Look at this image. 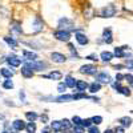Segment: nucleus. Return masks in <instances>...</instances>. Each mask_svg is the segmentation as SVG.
<instances>
[{"label": "nucleus", "instance_id": "nucleus-23", "mask_svg": "<svg viewBox=\"0 0 133 133\" xmlns=\"http://www.w3.org/2000/svg\"><path fill=\"white\" fill-rule=\"evenodd\" d=\"M4 41L7 43V44H9L12 48H16L17 47V41L14 39V37H9V36H7V37H4Z\"/></svg>", "mask_w": 133, "mask_h": 133}, {"label": "nucleus", "instance_id": "nucleus-1", "mask_svg": "<svg viewBox=\"0 0 133 133\" xmlns=\"http://www.w3.org/2000/svg\"><path fill=\"white\" fill-rule=\"evenodd\" d=\"M100 15H101V17H113L116 15V7L113 4H108L100 11Z\"/></svg>", "mask_w": 133, "mask_h": 133}, {"label": "nucleus", "instance_id": "nucleus-14", "mask_svg": "<svg viewBox=\"0 0 133 133\" xmlns=\"http://www.w3.org/2000/svg\"><path fill=\"white\" fill-rule=\"evenodd\" d=\"M23 56L25 57V60H29V61H36L39 59V56L36 53H33V52H28V51H24L23 52Z\"/></svg>", "mask_w": 133, "mask_h": 133}, {"label": "nucleus", "instance_id": "nucleus-16", "mask_svg": "<svg viewBox=\"0 0 133 133\" xmlns=\"http://www.w3.org/2000/svg\"><path fill=\"white\" fill-rule=\"evenodd\" d=\"M87 88H88V84L85 81H83V80H77L76 81V89H77V92H81L83 93Z\"/></svg>", "mask_w": 133, "mask_h": 133}, {"label": "nucleus", "instance_id": "nucleus-45", "mask_svg": "<svg viewBox=\"0 0 133 133\" xmlns=\"http://www.w3.org/2000/svg\"><path fill=\"white\" fill-rule=\"evenodd\" d=\"M41 121H44V123H47V121H48V116L47 115H41Z\"/></svg>", "mask_w": 133, "mask_h": 133}, {"label": "nucleus", "instance_id": "nucleus-20", "mask_svg": "<svg viewBox=\"0 0 133 133\" xmlns=\"http://www.w3.org/2000/svg\"><path fill=\"white\" fill-rule=\"evenodd\" d=\"M72 100H75L73 95H63V96L56 98V101L57 103H63V101H72Z\"/></svg>", "mask_w": 133, "mask_h": 133}, {"label": "nucleus", "instance_id": "nucleus-2", "mask_svg": "<svg viewBox=\"0 0 133 133\" xmlns=\"http://www.w3.org/2000/svg\"><path fill=\"white\" fill-rule=\"evenodd\" d=\"M25 65L29 69H33V71H43L47 66V64L44 61H37V60L36 61H28V63H25Z\"/></svg>", "mask_w": 133, "mask_h": 133}, {"label": "nucleus", "instance_id": "nucleus-28", "mask_svg": "<svg viewBox=\"0 0 133 133\" xmlns=\"http://www.w3.org/2000/svg\"><path fill=\"white\" fill-rule=\"evenodd\" d=\"M3 88H4V89H12V88H14V83L11 81L9 79H7V80L3 83Z\"/></svg>", "mask_w": 133, "mask_h": 133}, {"label": "nucleus", "instance_id": "nucleus-44", "mask_svg": "<svg viewBox=\"0 0 133 133\" xmlns=\"http://www.w3.org/2000/svg\"><path fill=\"white\" fill-rule=\"evenodd\" d=\"M116 133H124V127H118V128H116Z\"/></svg>", "mask_w": 133, "mask_h": 133}, {"label": "nucleus", "instance_id": "nucleus-12", "mask_svg": "<svg viewBox=\"0 0 133 133\" xmlns=\"http://www.w3.org/2000/svg\"><path fill=\"white\" fill-rule=\"evenodd\" d=\"M75 37H76L77 43H79V44H81V45H87V44H88V41H89V40H88V37L84 35V33H80V32H77Z\"/></svg>", "mask_w": 133, "mask_h": 133}, {"label": "nucleus", "instance_id": "nucleus-25", "mask_svg": "<svg viewBox=\"0 0 133 133\" xmlns=\"http://www.w3.org/2000/svg\"><path fill=\"white\" fill-rule=\"evenodd\" d=\"M52 129L55 132H60L63 129V124H61V121H53L52 123Z\"/></svg>", "mask_w": 133, "mask_h": 133}, {"label": "nucleus", "instance_id": "nucleus-13", "mask_svg": "<svg viewBox=\"0 0 133 133\" xmlns=\"http://www.w3.org/2000/svg\"><path fill=\"white\" fill-rule=\"evenodd\" d=\"M9 29H11V32L16 33V35H20V33L23 32V29H21L19 21H12V23H11V28Z\"/></svg>", "mask_w": 133, "mask_h": 133}, {"label": "nucleus", "instance_id": "nucleus-48", "mask_svg": "<svg viewBox=\"0 0 133 133\" xmlns=\"http://www.w3.org/2000/svg\"><path fill=\"white\" fill-rule=\"evenodd\" d=\"M43 133H48V129H45V130H44Z\"/></svg>", "mask_w": 133, "mask_h": 133}, {"label": "nucleus", "instance_id": "nucleus-19", "mask_svg": "<svg viewBox=\"0 0 133 133\" xmlns=\"http://www.w3.org/2000/svg\"><path fill=\"white\" fill-rule=\"evenodd\" d=\"M21 75H23L25 79H31V77L33 76V72H32V69H29L27 65H24L23 68H21Z\"/></svg>", "mask_w": 133, "mask_h": 133}, {"label": "nucleus", "instance_id": "nucleus-9", "mask_svg": "<svg viewBox=\"0 0 133 133\" xmlns=\"http://www.w3.org/2000/svg\"><path fill=\"white\" fill-rule=\"evenodd\" d=\"M103 40L107 43V44H112L113 41V37H112V31L109 28H105L104 32H103Z\"/></svg>", "mask_w": 133, "mask_h": 133}, {"label": "nucleus", "instance_id": "nucleus-15", "mask_svg": "<svg viewBox=\"0 0 133 133\" xmlns=\"http://www.w3.org/2000/svg\"><path fill=\"white\" fill-rule=\"evenodd\" d=\"M100 57H101V60H103L104 63H109L110 60L113 59V53H110V52H108V51H104V52H101Z\"/></svg>", "mask_w": 133, "mask_h": 133}, {"label": "nucleus", "instance_id": "nucleus-30", "mask_svg": "<svg viewBox=\"0 0 133 133\" xmlns=\"http://www.w3.org/2000/svg\"><path fill=\"white\" fill-rule=\"evenodd\" d=\"M72 123L75 124V127H76V125H81L83 120H81L79 116H73V117H72Z\"/></svg>", "mask_w": 133, "mask_h": 133}, {"label": "nucleus", "instance_id": "nucleus-38", "mask_svg": "<svg viewBox=\"0 0 133 133\" xmlns=\"http://www.w3.org/2000/svg\"><path fill=\"white\" fill-rule=\"evenodd\" d=\"M120 93H123L124 96H130V89H129V88H127V87H123V89H121Z\"/></svg>", "mask_w": 133, "mask_h": 133}, {"label": "nucleus", "instance_id": "nucleus-35", "mask_svg": "<svg viewBox=\"0 0 133 133\" xmlns=\"http://www.w3.org/2000/svg\"><path fill=\"white\" fill-rule=\"evenodd\" d=\"M73 133H84V127L83 125H76L73 129Z\"/></svg>", "mask_w": 133, "mask_h": 133}, {"label": "nucleus", "instance_id": "nucleus-43", "mask_svg": "<svg viewBox=\"0 0 133 133\" xmlns=\"http://www.w3.org/2000/svg\"><path fill=\"white\" fill-rule=\"evenodd\" d=\"M19 97H20V98L24 101V100H25V93H24V91H21V92L19 93Z\"/></svg>", "mask_w": 133, "mask_h": 133}, {"label": "nucleus", "instance_id": "nucleus-27", "mask_svg": "<svg viewBox=\"0 0 133 133\" xmlns=\"http://www.w3.org/2000/svg\"><path fill=\"white\" fill-rule=\"evenodd\" d=\"M25 117L31 121V123H33V121L37 118V115H36L35 112H27V113H25Z\"/></svg>", "mask_w": 133, "mask_h": 133}, {"label": "nucleus", "instance_id": "nucleus-47", "mask_svg": "<svg viewBox=\"0 0 133 133\" xmlns=\"http://www.w3.org/2000/svg\"><path fill=\"white\" fill-rule=\"evenodd\" d=\"M104 133H115V132H113L112 129H105V132H104Z\"/></svg>", "mask_w": 133, "mask_h": 133}, {"label": "nucleus", "instance_id": "nucleus-5", "mask_svg": "<svg viewBox=\"0 0 133 133\" xmlns=\"http://www.w3.org/2000/svg\"><path fill=\"white\" fill-rule=\"evenodd\" d=\"M80 72L81 73H85V75H96L97 68H96V65L87 64V65H83L81 68H80Z\"/></svg>", "mask_w": 133, "mask_h": 133}, {"label": "nucleus", "instance_id": "nucleus-22", "mask_svg": "<svg viewBox=\"0 0 133 133\" xmlns=\"http://www.w3.org/2000/svg\"><path fill=\"white\" fill-rule=\"evenodd\" d=\"M100 88H101V85H100V83H98V81H95V83H92V84L89 85V89H91V92H92V93L98 92V91H100Z\"/></svg>", "mask_w": 133, "mask_h": 133}, {"label": "nucleus", "instance_id": "nucleus-29", "mask_svg": "<svg viewBox=\"0 0 133 133\" xmlns=\"http://www.w3.org/2000/svg\"><path fill=\"white\" fill-rule=\"evenodd\" d=\"M25 129L28 130V133H35V130H36V125H35V123H29V124L27 125Z\"/></svg>", "mask_w": 133, "mask_h": 133}, {"label": "nucleus", "instance_id": "nucleus-6", "mask_svg": "<svg viewBox=\"0 0 133 133\" xmlns=\"http://www.w3.org/2000/svg\"><path fill=\"white\" fill-rule=\"evenodd\" d=\"M96 81L98 83H103V84H109L110 81H112V79H110V76L105 72H101V73H97L96 75Z\"/></svg>", "mask_w": 133, "mask_h": 133}, {"label": "nucleus", "instance_id": "nucleus-18", "mask_svg": "<svg viewBox=\"0 0 133 133\" xmlns=\"http://www.w3.org/2000/svg\"><path fill=\"white\" fill-rule=\"evenodd\" d=\"M118 123L121 124V125H123L124 128H129L130 125H132V118L130 117H121L120 120H118Z\"/></svg>", "mask_w": 133, "mask_h": 133}, {"label": "nucleus", "instance_id": "nucleus-34", "mask_svg": "<svg viewBox=\"0 0 133 133\" xmlns=\"http://www.w3.org/2000/svg\"><path fill=\"white\" fill-rule=\"evenodd\" d=\"M68 48H69V51L72 52V56H76V57H79V55H77V52H76V49H75V45L73 44H68Z\"/></svg>", "mask_w": 133, "mask_h": 133}, {"label": "nucleus", "instance_id": "nucleus-26", "mask_svg": "<svg viewBox=\"0 0 133 133\" xmlns=\"http://www.w3.org/2000/svg\"><path fill=\"white\" fill-rule=\"evenodd\" d=\"M115 55L117 57H125L127 55L124 53V48L123 47H117V48H115Z\"/></svg>", "mask_w": 133, "mask_h": 133}, {"label": "nucleus", "instance_id": "nucleus-31", "mask_svg": "<svg viewBox=\"0 0 133 133\" xmlns=\"http://www.w3.org/2000/svg\"><path fill=\"white\" fill-rule=\"evenodd\" d=\"M61 124H63V129H69L72 125H71V121L69 120H66V118H64L63 121H61Z\"/></svg>", "mask_w": 133, "mask_h": 133}, {"label": "nucleus", "instance_id": "nucleus-4", "mask_svg": "<svg viewBox=\"0 0 133 133\" xmlns=\"http://www.w3.org/2000/svg\"><path fill=\"white\" fill-rule=\"evenodd\" d=\"M59 27H60V29H63V31L73 29V21L69 20V19H66V17H61V19L59 20Z\"/></svg>", "mask_w": 133, "mask_h": 133}, {"label": "nucleus", "instance_id": "nucleus-40", "mask_svg": "<svg viewBox=\"0 0 133 133\" xmlns=\"http://www.w3.org/2000/svg\"><path fill=\"white\" fill-rule=\"evenodd\" d=\"M125 79H127V80H128V83L133 87V76H132V75H125Z\"/></svg>", "mask_w": 133, "mask_h": 133}, {"label": "nucleus", "instance_id": "nucleus-10", "mask_svg": "<svg viewBox=\"0 0 133 133\" xmlns=\"http://www.w3.org/2000/svg\"><path fill=\"white\" fill-rule=\"evenodd\" d=\"M12 128H14L15 130L20 132V130L25 129V128H27V125H25V123H24L23 120H15L14 123H12Z\"/></svg>", "mask_w": 133, "mask_h": 133}, {"label": "nucleus", "instance_id": "nucleus-39", "mask_svg": "<svg viewBox=\"0 0 133 133\" xmlns=\"http://www.w3.org/2000/svg\"><path fill=\"white\" fill-rule=\"evenodd\" d=\"M88 133H100L97 127H89V129H88Z\"/></svg>", "mask_w": 133, "mask_h": 133}, {"label": "nucleus", "instance_id": "nucleus-17", "mask_svg": "<svg viewBox=\"0 0 133 133\" xmlns=\"http://www.w3.org/2000/svg\"><path fill=\"white\" fill-rule=\"evenodd\" d=\"M7 63H8L9 65H12V66H19V65L21 64V60H20L19 57H16V56H9V57L7 59Z\"/></svg>", "mask_w": 133, "mask_h": 133}, {"label": "nucleus", "instance_id": "nucleus-41", "mask_svg": "<svg viewBox=\"0 0 133 133\" xmlns=\"http://www.w3.org/2000/svg\"><path fill=\"white\" fill-rule=\"evenodd\" d=\"M88 60H93V61H97L98 57H97V55H89V56H87Z\"/></svg>", "mask_w": 133, "mask_h": 133}, {"label": "nucleus", "instance_id": "nucleus-36", "mask_svg": "<svg viewBox=\"0 0 133 133\" xmlns=\"http://www.w3.org/2000/svg\"><path fill=\"white\" fill-rule=\"evenodd\" d=\"M91 124H92V118L83 120V123H81V125H83V127H87V128H89V127H91Z\"/></svg>", "mask_w": 133, "mask_h": 133}, {"label": "nucleus", "instance_id": "nucleus-7", "mask_svg": "<svg viewBox=\"0 0 133 133\" xmlns=\"http://www.w3.org/2000/svg\"><path fill=\"white\" fill-rule=\"evenodd\" d=\"M32 31L33 32H40L44 27V21L39 17V16H35V19H33V24H32Z\"/></svg>", "mask_w": 133, "mask_h": 133}, {"label": "nucleus", "instance_id": "nucleus-49", "mask_svg": "<svg viewBox=\"0 0 133 133\" xmlns=\"http://www.w3.org/2000/svg\"><path fill=\"white\" fill-rule=\"evenodd\" d=\"M3 133H8V132H3Z\"/></svg>", "mask_w": 133, "mask_h": 133}, {"label": "nucleus", "instance_id": "nucleus-24", "mask_svg": "<svg viewBox=\"0 0 133 133\" xmlns=\"http://www.w3.org/2000/svg\"><path fill=\"white\" fill-rule=\"evenodd\" d=\"M0 75H2V76H4L5 79H11L14 73L11 72L9 69H7V68H2V69H0Z\"/></svg>", "mask_w": 133, "mask_h": 133}, {"label": "nucleus", "instance_id": "nucleus-33", "mask_svg": "<svg viewBox=\"0 0 133 133\" xmlns=\"http://www.w3.org/2000/svg\"><path fill=\"white\" fill-rule=\"evenodd\" d=\"M65 89H66V84H65V83H60L59 87H57V91H59L60 93H64Z\"/></svg>", "mask_w": 133, "mask_h": 133}, {"label": "nucleus", "instance_id": "nucleus-46", "mask_svg": "<svg viewBox=\"0 0 133 133\" xmlns=\"http://www.w3.org/2000/svg\"><path fill=\"white\" fill-rule=\"evenodd\" d=\"M123 66H124V65L118 64V65H115V68H116V69H121V68H123Z\"/></svg>", "mask_w": 133, "mask_h": 133}, {"label": "nucleus", "instance_id": "nucleus-42", "mask_svg": "<svg viewBox=\"0 0 133 133\" xmlns=\"http://www.w3.org/2000/svg\"><path fill=\"white\" fill-rule=\"evenodd\" d=\"M123 79H125L124 75H121V73H117V75H116V80H117V81H121Z\"/></svg>", "mask_w": 133, "mask_h": 133}, {"label": "nucleus", "instance_id": "nucleus-21", "mask_svg": "<svg viewBox=\"0 0 133 133\" xmlns=\"http://www.w3.org/2000/svg\"><path fill=\"white\" fill-rule=\"evenodd\" d=\"M65 84H66V87H69V88H75L76 87V81H75V79L72 76H66L65 77Z\"/></svg>", "mask_w": 133, "mask_h": 133}, {"label": "nucleus", "instance_id": "nucleus-32", "mask_svg": "<svg viewBox=\"0 0 133 133\" xmlns=\"http://www.w3.org/2000/svg\"><path fill=\"white\" fill-rule=\"evenodd\" d=\"M92 123H95L96 125L101 124V123H103V117H101V116H95V117H92Z\"/></svg>", "mask_w": 133, "mask_h": 133}, {"label": "nucleus", "instance_id": "nucleus-37", "mask_svg": "<svg viewBox=\"0 0 133 133\" xmlns=\"http://www.w3.org/2000/svg\"><path fill=\"white\" fill-rule=\"evenodd\" d=\"M113 88L120 93L121 92V89H123V87H121V84H120V81H116V83H113Z\"/></svg>", "mask_w": 133, "mask_h": 133}, {"label": "nucleus", "instance_id": "nucleus-8", "mask_svg": "<svg viewBox=\"0 0 133 133\" xmlns=\"http://www.w3.org/2000/svg\"><path fill=\"white\" fill-rule=\"evenodd\" d=\"M51 57H52V60H53L55 63H59V64L65 63V60H66V57L64 56V55H63V53H59V52H53V53L51 55Z\"/></svg>", "mask_w": 133, "mask_h": 133}, {"label": "nucleus", "instance_id": "nucleus-11", "mask_svg": "<svg viewBox=\"0 0 133 133\" xmlns=\"http://www.w3.org/2000/svg\"><path fill=\"white\" fill-rule=\"evenodd\" d=\"M43 77H45V79H51V80H60L61 77H63V73L59 72V71H53L45 76H43Z\"/></svg>", "mask_w": 133, "mask_h": 133}, {"label": "nucleus", "instance_id": "nucleus-3", "mask_svg": "<svg viewBox=\"0 0 133 133\" xmlns=\"http://www.w3.org/2000/svg\"><path fill=\"white\" fill-rule=\"evenodd\" d=\"M53 36L56 37L57 40L60 41H68L71 39V32L69 31H63V29H59L53 33Z\"/></svg>", "mask_w": 133, "mask_h": 133}]
</instances>
